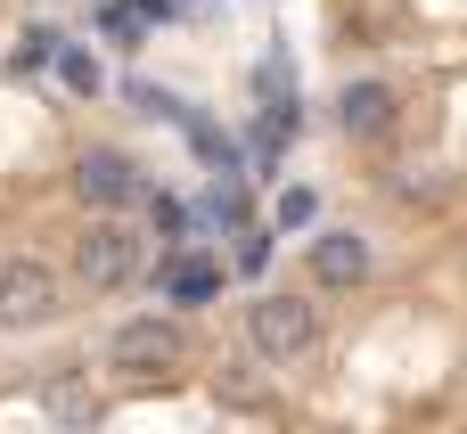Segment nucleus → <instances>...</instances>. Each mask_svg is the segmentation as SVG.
Segmentation results:
<instances>
[{
  "mask_svg": "<svg viewBox=\"0 0 467 434\" xmlns=\"http://www.w3.org/2000/svg\"><path fill=\"white\" fill-rule=\"evenodd\" d=\"M279 222L304 230V222H312V189H287V197H279Z\"/></svg>",
  "mask_w": 467,
  "mask_h": 434,
  "instance_id": "12",
  "label": "nucleus"
},
{
  "mask_svg": "<svg viewBox=\"0 0 467 434\" xmlns=\"http://www.w3.org/2000/svg\"><path fill=\"white\" fill-rule=\"evenodd\" d=\"M41 410L57 418L66 434H82L90 418H99V402H90V386L74 377V369H57V377H41Z\"/></svg>",
  "mask_w": 467,
  "mask_h": 434,
  "instance_id": "8",
  "label": "nucleus"
},
{
  "mask_svg": "<svg viewBox=\"0 0 467 434\" xmlns=\"http://www.w3.org/2000/svg\"><path fill=\"white\" fill-rule=\"evenodd\" d=\"M107 361L123 369V377H164V369H181L189 361V336H181V320H123L115 336H107Z\"/></svg>",
  "mask_w": 467,
  "mask_h": 434,
  "instance_id": "3",
  "label": "nucleus"
},
{
  "mask_svg": "<svg viewBox=\"0 0 467 434\" xmlns=\"http://www.w3.org/2000/svg\"><path fill=\"white\" fill-rule=\"evenodd\" d=\"M164 295H172V304H213V295H222V271L197 263V254H181V263L164 271Z\"/></svg>",
  "mask_w": 467,
  "mask_h": 434,
  "instance_id": "9",
  "label": "nucleus"
},
{
  "mask_svg": "<svg viewBox=\"0 0 467 434\" xmlns=\"http://www.w3.org/2000/svg\"><path fill=\"white\" fill-rule=\"evenodd\" d=\"M312 279L320 287H361L369 279V238L361 230H320L312 238Z\"/></svg>",
  "mask_w": 467,
  "mask_h": 434,
  "instance_id": "7",
  "label": "nucleus"
},
{
  "mask_svg": "<svg viewBox=\"0 0 467 434\" xmlns=\"http://www.w3.org/2000/svg\"><path fill=\"white\" fill-rule=\"evenodd\" d=\"M148 271V238L131 230V222H90L82 238H74V279L90 287V295H115V287H131Z\"/></svg>",
  "mask_w": 467,
  "mask_h": 434,
  "instance_id": "1",
  "label": "nucleus"
},
{
  "mask_svg": "<svg viewBox=\"0 0 467 434\" xmlns=\"http://www.w3.org/2000/svg\"><path fill=\"white\" fill-rule=\"evenodd\" d=\"M271 263V238L263 230H238V271H263Z\"/></svg>",
  "mask_w": 467,
  "mask_h": 434,
  "instance_id": "11",
  "label": "nucleus"
},
{
  "mask_svg": "<svg viewBox=\"0 0 467 434\" xmlns=\"http://www.w3.org/2000/svg\"><path fill=\"white\" fill-rule=\"evenodd\" d=\"M57 74H66V90H82V98L99 90V66H90L82 49H57Z\"/></svg>",
  "mask_w": 467,
  "mask_h": 434,
  "instance_id": "10",
  "label": "nucleus"
},
{
  "mask_svg": "<svg viewBox=\"0 0 467 434\" xmlns=\"http://www.w3.org/2000/svg\"><path fill=\"white\" fill-rule=\"evenodd\" d=\"M74 197L99 205V213H123V205L148 197V172H140L123 148H82V156H74Z\"/></svg>",
  "mask_w": 467,
  "mask_h": 434,
  "instance_id": "4",
  "label": "nucleus"
},
{
  "mask_svg": "<svg viewBox=\"0 0 467 434\" xmlns=\"http://www.w3.org/2000/svg\"><path fill=\"white\" fill-rule=\"evenodd\" d=\"M394 115H402V98L386 82H345V98H337V131L345 140H386Z\"/></svg>",
  "mask_w": 467,
  "mask_h": 434,
  "instance_id": "6",
  "label": "nucleus"
},
{
  "mask_svg": "<svg viewBox=\"0 0 467 434\" xmlns=\"http://www.w3.org/2000/svg\"><path fill=\"white\" fill-rule=\"evenodd\" d=\"M49 320H57V271L49 263H0V328L25 336Z\"/></svg>",
  "mask_w": 467,
  "mask_h": 434,
  "instance_id": "5",
  "label": "nucleus"
},
{
  "mask_svg": "<svg viewBox=\"0 0 467 434\" xmlns=\"http://www.w3.org/2000/svg\"><path fill=\"white\" fill-rule=\"evenodd\" d=\"M246 345H254L263 361H304V353L320 345V312H312L304 295H254V304H246Z\"/></svg>",
  "mask_w": 467,
  "mask_h": 434,
  "instance_id": "2",
  "label": "nucleus"
}]
</instances>
